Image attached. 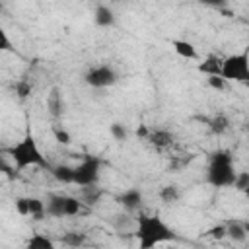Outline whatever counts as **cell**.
<instances>
[{"mask_svg": "<svg viewBox=\"0 0 249 249\" xmlns=\"http://www.w3.org/2000/svg\"><path fill=\"white\" fill-rule=\"evenodd\" d=\"M134 237L138 241V249H156L161 243L177 239V233L163 218L142 214L136 218Z\"/></svg>", "mask_w": 249, "mask_h": 249, "instance_id": "6da1fadb", "label": "cell"}, {"mask_svg": "<svg viewBox=\"0 0 249 249\" xmlns=\"http://www.w3.org/2000/svg\"><path fill=\"white\" fill-rule=\"evenodd\" d=\"M4 152L12 158L16 173H18V171H23L25 167H31V165H37V167H49L47 158L43 156V152H41L37 140H35L29 132H27L19 142H16L14 146L6 148Z\"/></svg>", "mask_w": 249, "mask_h": 249, "instance_id": "7a4b0ae2", "label": "cell"}, {"mask_svg": "<svg viewBox=\"0 0 249 249\" xmlns=\"http://www.w3.org/2000/svg\"><path fill=\"white\" fill-rule=\"evenodd\" d=\"M235 169H233V156L228 150H216L210 154L208 160V169H206V181L212 187L224 189L231 187L235 179Z\"/></svg>", "mask_w": 249, "mask_h": 249, "instance_id": "3957f363", "label": "cell"}, {"mask_svg": "<svg viewBox=\"0 0 249 249\" xmlns=\"http://www.w3.org/2000/svg\"><path fill=\"white\" fill-rule=\"evenodd\" d=\"M220 76L226 82H249V54L247 51L228 54L222 58V70Z\"/></svg>", "mask_w": 249, "mask_h": 249, "instance_id": "277c9868", "label": "cell"}, {"mask_svg": "<svg viewBox=\"0 0 249 249\" xmlns=\"http://www.w3.org/2000/svg\"><path fill=\"white\" fill-rule=\"evenodd\" d=\"M99 171H101V160L95 158V156H86L74 167V181H72V185H78V187L97 185Z\"/></svg>", "mask_w": 249, "mask_h": 249, "instance_id": "5b68a950", "label": "cell"}, {"mask_svg": "<svg viewBox=\"0 0 249 249\" xmlns=\"http://www.w3.org/2000/svg\"><path fill=\"white\" fill-rule=\"evenodd\" d=\"M86 84L89 88H95V89H103V88H109L113 84H117L119 76L115 72V68L111 64H97V66H91L86 76H84Z\"/></svg>", "mask_w": 249, "mask_h": 249, "instance_id": "8992f818", "label": "cell"}, {"mask_svg": "<svg viewBox=\"0 0 249 249\" xmlns=\"http://www.w3.org/2000/svg\"><path fill=\"white\" fill-rule=\"evenodd\" d=\"M150 142V146H154L156 150H165L169 146H173V132L167 130V128H150V134L146 138Z\"/></svg>", "mask_w": 249, "mask_h": 249, "instance_id": "52a82bcc", "label": "cell"}, {"mask_svg": "<svg viewBox=\"0 0 249 249\" xmlns=\"http://www.w3.org/2000/svg\"><path fill=\"white\" fill-rule=\"evenodd\" d=\"M226 237H230L231 241L235 243H243L247 239V233H249V226L241 220H228L226 224Z\"/></svg>", "mask_w": 249, "mask_h": 249, "instance_id": "ba28073f", "label": "cell"}, {"mask_svg": "<svg viewBox=\"0 0 249 249\" xmlns=\"http://www.w3.org/2000/svg\"><path fill=\"white\" fill-rule=\"evenodd\" d=\"M142 200H144V195L140 189L132 187V189H126L124 193H121L119 196V202L126 208V210H138L142 206Z\"/></svg>", "mask_w": 249, "mask_h": 249, "instance_id": "9c48e42d", "label": "cell"}, {"mask_svg": "<svg viewBox=\"0 0 249 249\" xmlns=\"http://www.w3.org/2000/svg\"><path fill=\"white\" fill-rule=\"evenodd\" d=\"M93 21H95V25H99V27H113L115 21H117V16H115V12H113L109 6L99 4V6L95 8V12H93Z\"/></svg>", "mask_w": 249, "mask_h": 249, "instance_id": "30bf717a", "label": "cell"}, {"mask_svg": "<svg viewBox=\"0 0 249 249\" xmlns=\"http://www.w3.org/2000/svg\"><path fill=\"white\" fill-rule=\"evenodd\" d=\"M171 47H173V51H175L179 56H183V58H189V60L198 58L196 47H195L191 41H185V39H171Z\"/></svg>", "mask_w": 249, "mask_h": 249, "instance_id": "8fae6325", "label": "cell"}, {"mask_svg": "<svg viewBox=\"0 0 249 249\" xmlns=\"http://www.w3.org/2000/svg\"><path fill=\"white\" fill-rule=\"evenodd\" d=\"M64 196L66 195H51L49 196V200L45 202L47 216H53V218H62L64 216Z\"/></svg>", "mask_w": 249, "mask_h": 249, "instance_id": "7c38bea8", "label": "cell"}, {"mask_svg": "<svg viewBox=\"0 0 249 249\" xmlns=\"http://www.w3.org/2000/svg\"><path fill=\"white\" fill-rule=\"evenodd\" d=\"M196 68H198V72H202V74H206V76H220L222 58H218L216 54H208Z\"/></svg>", "mask_w": 249, "mask_h": 249, "instance_id": "4fadbf2b", "label": "cell"}, {"mask_svg": "<svg viewBox=\"0 0 249 249\" xmlns=\"http://www.w3.org/2000/svg\"><path fill=\"white\" fill-rule=\"evenodd\" d=\"M206 124H208V128H210L212 134H218L220 136V134H224L230 128V119H228L226 113H216V115H212L206 121Z\"/></svg>", "mask_w": 249, "mask_h": 249, "instance_id": "5bb4252c", "label": "cell"}, {"mask_svg": "<svg viewBox=\"0 0 249 249\" xmlns=\"http://www.w3.org/2000/svg\"><path fill=\"white\" fill-rule=\"evenodd\" d=\"M25 249H56L54 241L45 233H33L25 241Z\"/></svg>", "mask_w": 249, "mask_h": 249, "instance_id": "9a60e30c", "label": "cell"}, {"mask_svg": "<svg viewBox=\"0 0 249 249\" xmlns=\"http://www.w3.org/2000/svg\"><path fill=\"white\" fill-rule=\"evenodd\" d=\"M51 173H53V177H54L58 183L72 185V181H74V167H70V165H66V163H58V165L51 167Z\"/></svg>", "mask_w": 249, "mask_h": 249, "instance_id": "2e32d148", "label": "cell"}, {"mask_svg": "<svg viewBox=\"0 0 249 249\" xmlns=\"http://www.w3.org/2000/svg\"><path fill=\"white\" fill-rule=\"evenodd\" d=\"M47 109H49V113H51L53 117H60V115H62V109H64V105H62V95H60V91H58L56 88H53L51 93L47 95Z\"/></svg>", "mask_w": 249, "mask_h": 249, "instance_id": "e0dca14e", "label": "cell"}, {"mask_svg": "<svg viewBox=\"0 0 249 249\" xmlns=\"http://www.w3.org/2000/svg\"><path fill=\"white\" fill-rule=\"evenodd\" d=\"M60 241H62V245H66V247L78 249V247H82V245L86 243V233H82V231H76V230H70V231L62 233Z\"/></svg>", "mask_w": 249, "mask_h": 249, "instance_id": "ac0fdd59", "label": "cell"}, {"mask_svg": "<svg viewBox=\"0 0 249 249\" xmlns=\"http://www.w3.org/2000/svg\"><path fill=\"white\" fill-rule=\"evenodd\" d=\"M27 206H29V216L33 220H43L47 216V212H45V200H41L37 196H27Z\"/></svg>", "mask_w": 249, "mask_h": 249, "instance_id": "d6986e66", "label": "cell"}, {"mask_svg": "<svg viewBox=\"0 0 249 249\" xmlns=\"http://www.w3.org/2000/svg\"><path fill=\"white\" fill-rule=\"evenodd\" d=\"M80 193H82V202H86V204H95V202H99V198H101V195H103V191L97 187V185H89V187H80Z\"/></svg>", "mask_w": 249, "mask_h": 249, "instance_id": "ffe728a7", "label": "cell"}, {"mask_svg": "<svg viewBox=\"0 0 249 249\" xmlns=\"http://www.w3.org/2000/svg\"><path fill=\"white\" fill-rule=\"evenodd\" d=\"M160 198L165 202V204H175L179 198H181V189L177 185H163L160 189Z\"/></svg>", "mask_w": 249, "mask_h": 249, "instance_id": "44dd1931", "label": "cell"}, {"mask_svg": "<svg viewBox=\"0 0 249 249\" xmlns=\"http://www.w3.org/2000/svg\"><path fill=\"white\" fill-rule=\"evenodd\" d=\"M82 212V200L76 198V196H64V216L66 218H72V216H78Z\"/></svg>", "mask_w": 249, "mask_h": 249, "instance_id": "7402d4cb", "label": "cell"}, {"mask_svg": "<svg viewBox=\"0 0 249 249\" xmlns=\"http://www.w3.org/2000/svg\"><path fill=\"white\" fill-rule=\"evenodd\" d=\"M231 187H233L235 191H239V193H245V191L249 189V173H247V171H237Z\"/></svg>", "mask_w": 249, "mask_h": 249, "instance_id": "603a6c76", "label": "cell"}, {"mask_svg": "<svg viewBox=\"0 0 249 249\" xmlns=\"http://www.w3.org/2000/svg\"><path fill=\"white\" fill-rule=\"evenodd\" d=\"M31 84L25 80V78H21V80H18L16 82V95L19 97V99H27L29 95H31Z\"/></svg>", "mask_w": 249, "mask_h": 249, "instance_id": "cb8c5ba5", "label": "cell"}, {"mask_svg": "<svg viewBox=\"0 0 249 249\" xmlns=\"http://www.w3.org/2000/svg\"><path fill=\"white\" fill-rule=\"evenodd\" d=\"M109 132H111V136H113L117 142H124V140H126V136H128V132H126L124 124H121V123H113V124L109 126Z\"/></svg>", "mask_w": 249, "mask_h": 249, "instance_id": "d4e9b609", "label": "cell"}, {"mask_svg": "<svg viewBox=\"0 0 249 249\" xmlns=\"http://www.w3.org/2000/svg\"><path fill=\"white\" fill-rule=\"evenodd\" d=\"M53 136H54V140H56L58 144H70V142H72L70 132H68L66 128H62V126H54V128H53Z\"/></svg>", "mask_w": 249, "mask_h": 249, "instance_id": "484cf974", "label": "cell"}, {"mask_svg": "<svg viewBox=\"0 0 249 249\" xmlns=\"http://www.w3.org/2000/svg\"><path fill=\"white\" fill-rule=\"evenodd\" d=\"M206 82H208V86H210L212 89H216V91H224V89L228 88V82H226L222 76H208Z\"/></svg>", "mask_w": 249, "mask_h": 249, "instance_id": "4316f807", "label": "cell"}, {"mask_svg": "<svg viewBox=\"0 0 249 249\" xmlns=\"http://www.w3.org/2000/svg\"><path fill=\"white\" fill-rule=\"evenodd\" d=\"M206 237H210V239H216V241L224 239V237H226V226H224V224H220V226H214V228H210V230L206 231Z\"/></svg>", "mask_w": 249, "mask_h": 249, "instance_id": "83f0119b", "label": "cell"}, {"mask_svg": "<svg viewBox=\"0 0 249 249\" xmlns=\"http://www.w3.org/2000/svg\"><path fill=\"white\" fill-rule=\"evenodd\" d=\"M14 206H16V212H18L19 216H29L27 196H18V198H16V202H14Z\"/></svg>", "mask_w": 249, "mask_h": 249, "instance_id": "f1b7e54d", "label": "cell"}, {"mask_svg": "<svg viewBox=\"0 0 249 249\" xmlns=\"http://www.w3.org/2000/svg\"><path fill=\"white\" fill-rule=\"evenodd\" d=\"M2 51H14V47H12V41H10L8 33H6V29L0 25V53Z\"/></svg>", "mask_w": 249, "mask_h": 249, "instance_id": "f546056e", "label": "cell"}, {"mask_svg": "<svg viewBox=\"0 0 249 249\" xmlns=\"http://www.w3.org/2000/svg\"><path fill=\"white\" fill-rule=\"evenodd\" d=\"M148 134H150V128H148L146 124H140V126L136 128V136H138V138H144V140H146Z\"/></svg>", "mask_w": 249, "mask_h": 249, "instance_id": "4dcf8cb0", "label": "cell"}, {"mask_svg": "<svg viewBox=\"0 0 249 249\" xmlns=\"http://www.w3.org/2000/svg\"><path fill=\"white\" fill-rule=\"evenodd\" d=\"M0 152H2V150H0Z\"/></svg>", "mask_w": 249, "mask_h": 249, "instance_id": "1f68e13d", "label": "cell"}]
</instances>
